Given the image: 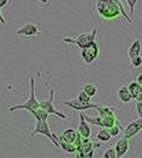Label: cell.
<instances>
[{
    "mask_svg": "<svg viewBox=\"0 0 142 158\" xmlns=\"http://www.w3.org/2000/svg\"><path fill=\"white\" fill-rule=\"evenodd\" d=\"M58 141H59V146H60V148H61V150H64L65 152H68V153H73V152H76V150H77V146H76L75 144L66 143V141L61 140L59 137H58Z\"/></svg>",
    "mask_w": 142,
    "mask_h": 158,
    "instance_id": "17",
    "label": "cell"
},
{
    "mask_svg": "<svg viewBox=\"0 0 142 158\" xmlns=\"http://www.w3.org/2000/svg\"><path fill=\"white\" fill-rule=\"evenodd\" d=\"M128 88H129V91H130V94H131V96L134 99H136V97L140 95V92L142 91V85L139 84L136 80H135V81H131V83L128 85Z\"/></svg>",
    "mask_w": 142,
    "mask_h": 158,
    "instance_id": "16",
    "label": "cell"
},
{
    "mask_svg": "<svg viewBox=\"0 0 142 158\" xmlns=\"http://www.w3.org/2000/svg\"><path fill=\"white\" fill-rule=\"evenodd\" d=\"M130 65L132 67L137 69V67H141L142 66V56L141 55H136L134 58H130Z\"/></svg>",
    "mask_w": 142,
    "mask_h": 158,
    "instance_id": "23",
    "label": "cell"
},
{
    "mask_svg": "<svg viewBox=\"0 0 142 158\" xmlns=\"http://www.w3.org/2000/svg\"><path fill=\"white\" fill-rule=\"evenodd\" d=\"M31 114L35 116V118H36V120H47L48 115H50V114H48L46 110H43L41 107L39 109H36L35 111H33Z\"/></svg>",
    "mask_w": 142,
    "mask_h": 158,
    "instance_id": "21",
    "label": "cell"
},
{
    "mask_svg": "<svg viewBox=\"0 0 142 158\" xmlns=\"http://www.w3.org/2000/svg\"><path fill=\"white\" fill-rule=\"evenodd\" d=\"M100 148V144L93 143L89 138H83L82 144L76 150L77 157H93L94 156V150Z\"/></svg>",
    "mask_w": 142,
    "mask_h": 158,
    "instance_id": "5",
    "label": "cell"
},
{
    "mask_svg": "<svg viewBox=\"0 0 142 158\" xmlns=\"http://www.w3.org/2000/svg\"><path fill=\"white\" fill-rule=\"evenodd\" d=\"M114 150L117 153V158H121L126 155V152L129 151V139L126 137H123L122 139H118L116 145H114Z\"/></svg>",
    "mask_w": 142,
    "mask_h": 158,
    "instance_id": "12",
    "label": "cell"
},
{
    "mask_svg": "<svg viewBox=\"0 0 142 158\" xmlns=\"http://www.w3.org/2000/svg\"><path fill=\"white\" fill-rule=\"evenodd\" d=\"M7 4H9V0H0V9L4 7V6H6Z\"/></svg>",
    "mask_w": 142,
    "mask_h": 158,
    "instance_id": "29",
    "label": "cell"
},
{
    "mask_svg": "<svg viewBox=\"0 0 142 158\" xmlns=\"http://www.w3.org/2000/svg\"><path fill=\"white\" fill-rule=\"evenodd\" d=\"M59 138H60L61 140H64V141H66V143L75 144L77 148L81 145L82 141H83V137L78 133L77 129H73V128L65 129V131L61 133V135H59Z\"/></svg>",
    "mask_w": 142,
    "mask_h": 158,
    "instance_id": "9",
    "label": "cell"
},
{
    "mask_svg": "<svg viewBox=\"0 0 142 158\" xmlns=\"http://www.w3.org/2000/svg\"><path fill=\"white\" fill-rule=\"evenodd\" d=\"M95 9L98 11L99 16L106 20H112L118 18L121 15L124 17L129 24H132V20L126 13L121 0H96Z\"/></svg>",
    "mask_w": 142,
    "mask_h": 158,
    "instance_id": "1",
    "label": "cell"
},
{
    "mask_svg": "<svg viewBox=\"0 0 142 158\" xmlns=\"http://www.w3.org/2000/svg\"><path fill=\"white\" fill-rule=\"evenodd\" d=\"M139 0H126V4L129 6V16L132 17L135 15V7H136V4H137Z\"/></svg>",
    "mask_w": 142,
    "mask_h": 158,
    "instance_id": "24",
    "label": "cell"
},
{
    "mask_svg": "<svg viewBox=\"0 0 142 158\" xmlns=\"http://www.w3.org/2000/svg\"><path fill=\"white\" fill-rule=\"evenodd\" d=\"M102 156L105 158H117V153H116L114 148H107V150L104 152Z\"/></svg>",
    "mask_w": 142,
    "mask_h": 158,
    "instance_id": "25",
    "label": "cell"
},
{
    "mask_svg": "<svg viewBox=\"0 0 142 158\" xmlns=\"http://www.w3.org/2000/svg\"><path fill=\"white\" fill-rule=\"evenodd\" d=\"M123 131H124V128L122 127V125H121V123H117V125H114V126H112V127L109 128V132L111 133L112 137H118Z\"/></svg>",
    "mask_w": 142,
    "mask_h": 158,
    "instance_id": "22",
    "label": "cell"
},
{
    "mask_svg": "<svg viewBox=\"0 0 142 158\" xmlns=\"http://www.w3.org/2000/svg\"><path fill=\"white\" fill-rule=\"evenodd\" d=\"M142 131V118H139L130 122L123 131V135L126 137L128 139H131L136 137Z\"/></svg>",
    "mask_w": 142,
    "mask_h": 158,
    "instance_id": "10",
    "label": "cell"
},
{
    "mask_svg": "<svg viewBox=\"0 0 142 158\" xmlns=\"http://www.w3.org/2000/svg\"><path fill=\"white\" fill-rule=\"evenodd\" d=\"M36 134H41V135H45V137H47L48 139H51L53 145H55L57 148H60L59 141H58V135H57L55 133H52L47 120H36L35 129L30 133V137H34V135H36Z\"/></svg>",
    "mask_w": 142,
    "mask_h": 158,
    "instance_id": "4",
    "label": "cell"
},
{
    "mask_svg": "<svg viewBox=\"0 0 142 158\" xmlns=\"http://www.w3.org/2000/svg\"><path fill=\"white\" fill-rule=\"evenodd\" d=\"M17 35H23L27 37H31V36H36V35H41V31L39 28L33 24V23H27L24 25H22L20 29L16 31Z\"/></svg>",
    "mask_w": 142,
    "mask_h": 158,
    "instance_id": "11",
    "label": "cell"
},
{
    "mask_svg": "<svg viewBox=\"0 0 142 158\" xmlns=\"http://www.w3.org/2000/svg\"><path fill=\"white\" fill-rule=\"evenodd\" d=\"M141 50H142V46H141V42L140 40H134L128 49V55L129 58H134L136 55H141Z\"/></svg>",
    "mask_w": 142,
    "mask_h": 158,
    "instance_id": "15",
    "label": "cell"
},
{
    "mask_svg": "<svg viewBox=\"0 0 142 158\" xmlns=\"http://www.w3.org/2000/svg\"><path fill=\"white\" fill-rule=\"evenodd\" d=\"M136 101H142V91L140 92V95L136 97Z\"/></svg>",
    "mask_w": 142,
    "mask_h": 158,
    "instance_id": "31",
    "label": "cell"
},
{
    "mask_svg": "<svg viewBox=\"0 0 142 158\" xmlns=\"http://www.w3.org/2000/svg\"><path fill=\"white\" fill-rule=\"evenodd\" d=\"M99 53H100L99 46H98L96 42H94V43H91V46H88L86 48H82L81 58L86 65H91V64H93L95 60L98 59Z\"/></svg>",
    "mask_w": 142,
    "mask_h": 158,
    "instance_id": "6",
    "label": "cell"
},
{
    "mask_svg": "<svg viewBox=\"0 0 142 158\" xmlns=\"http://www.w3.org/2000/svg\"><path fill=\"white\" fill-rule=\"evenodd\" d=\"M83 90L91 96V97H94V96H96L98 95V88H96V85L95 84H93V83H88V84H86L84 86H83Z\"/></svg>",
    "mask_w": 142,
    "mask_h": 158,
    "instance_id": "20",
    "label": "cell"
},
{
    "mask_svg": "<svg viewBox=\"0 0 142 158\" xmlns=\"http://www.w3.org/2000/svg\"><path fill=\"white\" fill-rule=\"evenodd\" d=\"M140 17H141V18H142V13H141V15H140Z\"/></svg>",
    "mask_w": 142,
    "mask_h": 158,
    "instance_id": "33",
    "label": "cell"
},
{
    "mask_svg": "<svg viewBox=\"0 0 142 158\" xmlns=\"http://www.w3.org/2000/svg\"><path fill=\"white\" fill-rule=\"evenodd\" d=\"M53 102H54V91H53V90H50V97L47 99H45V101H41L40 107L43 109V110H46L48 114L55 115V116L63 118V120H66L68 116H66L65 114H63L61 111L57 110L55 107H54V104H53Z\"/></svg>",
    "mask_w": 142,
    "mask_h": 158,
    "instance_id": "8",
    "label": "cell"
},
{
    "mask_svg": "<svg viewBox=\"0 0 142 158\" xmlns=\"http://www.w3.org/2000/svg\"><path fill=\"white\" fill-rule=\"evenodd\" d=\"M96 34H98V29H96V28H93L91 32L80 34V35H78L77 37H75V39H71V37H61V41L65 42V43L75 44L76 47H78L80 49H82V48H86V47L91 46V43L95 42Z\"/></svg>",
    "mask_w": 142,
    "mask_h": 158,
    "instance_id": "3",
    "label": "cell"
},
{
    "mask_svg": "<svg viewBox=\"0 0 142 158\" xmlns=\"http://www.w3.org/2000/svg\"><path fill=\"white\" fill-rule=\"evenodd\" d=\"M136 110H137L139 116L142 118V101H137L136 102Z\"/></svg>",
    "mask_w": 142,
    "mask_h": 158,
    "instance_id": "27",
    "label": "cell"
},
{
    "mask_svg": "<svg viewBox=\"0 0 142 158\" xmlns=\"http://www.w3.org/2000/svg\"><path fill=\"white\" fill-rule=\"evenodd\" d=\"M136 81H137L139 84H141V85H142V73H140V74L136 77Z\"/></svg>",
    "mask_w": 142,
    "mask_h": 158,
    "instance_id": "30",
    "label": "cell"
},
{
    "mask_svg": "<svg viewBox=\"0 0 142 158\" xmlns=\"http://www.w3.org/2000/svg\"><path fill=\"white\" fill-rule=\"evenodd\" d=\"M77 98H80L81 101H83V102H91V97L84 91V90H82L81 92L78 94V96H77Z\"/></svg>",
    "mask_w": 142,
    "mask_h": 158,
    "instance_id": "26",
    "label": "cell"
},
{
    "mask_svg": "<svg viewBox=\"0 0 142 158\" xmlns=\"http://www.w3.org/2000/svg\"><path fill=\"white\" fill-rule=\"evenodd\" d=\"M0 23H1V24H6V20L4 18V15H2V12H1V9H0Z\"/></svg>",
    "mask_w": 142,
    "mask_h": 158,
    "instance_id": "28",
    "label": "cell"
},
{
    "mask_svg": "<svg viewBox=\"0 0 142 158\" xmlns=\"http://www.w3.org/2000/svg\"><path fill=\"white\" fill-rule=\"evenodd\" d=\"M117 97L123 103H129V102H131L132 99H134L131 94H130V91H129L128 85H122V86L118 88V90H117Z\"/></svg>",
    "mask_w": 142,
    "mask_h": 158,
    "instance_id": "14",
    "label": "cell"
},
{
    "mask_svg": "<svg viewBox=\"0 0 142 158\" xmlns=\"http://www.w3.org/2000/svg\"><path fill=\"white\" fill-rule=\"evenodd\" d=\"M96 111L101 118L109 116V115H114V109L111 107H107V106H99L96 108Z\"/></svg>",
    "mask_w": 142,
    "mask_h": 158,
    "instance_id": "19",
    "label": "cell"
},
{
    "mask_svg": "<svg viewBox=\"0 0 142 158\" xmlns=\"http://www.w3.org/2000/svg\"><path fill=\"white\" fill-rule=\"evenodd\" d=\"M61 104L73 109V110H77V111H83V110H88V109H96L99 107V104H95V103H91V102H83L80 98L63 101Z\"/></svg>",
    "mask_w": 142,
    "mask_h": 158,
    "instance_id": "7",
    "label": "cell"
},
{
    "mask_svg": "<svg viewBox=\"0 0 142 158\" xmlns=\"http://www.w3.org/2000/svg\"><path fill=\"white\" fill-rule=\"evenodd\" d=\"M96 138H98L99 141H101V143H109L111 140L112 135L111 133L109 132V128H102L96 133Z\"/></svg>",
    "mask_w": 142,
    "mask_h": 158,
    "instance_id": "18",
    "label": "cell"
},
{
    "mask_svg": "<svg viewBox=\"0 0 142 158\" xmlns=\"http://www.w3.org/2000/svg\"><path fill=\"white\" fill-rule=\"evenodd\" d=\"M39 2H42V4H48V0H36Z\"/></svg>",
    "mask_w": 142,
    "mask_h": 158,
    "instance_id": "32",
    "label": "cell"
},
{
    "mask_svg": "<svg viewBox=\"0 0 142 158\" xmlns=\"http://www.w3.org/2000/svg\"><path fill=\"white\" fill-rule=\"evenodd\" d=\"M78 133L81 134L83 138H89L91 134V129L89 126V122L84 118L83 114H80V125H78Z\"/></svg>",
    "mask_w": 142,
    "mask_h": 158,
    "instance_id": "13",
    "label": "cell"
},
{
    "mask_svg": "<svg viewBox=\"0 0 142 158\" xmlns=\"http://www.w3.org/2000/svg\"><path fill=\"white\" fill-rule=\"evenodd\" d=\"M29 98L27 99L24 103H20V104H15V106H11L9 108V111H16V110H20V109H27L28 111H35L36 109L40 108V102L38 101L36 96H35V79L31 77L29 80Z\"/></svg>",
    "mask_w": 142,
    "mask_h": 158,
    "instance_id": "2",
    "label": "cell"
}]
</instances>
